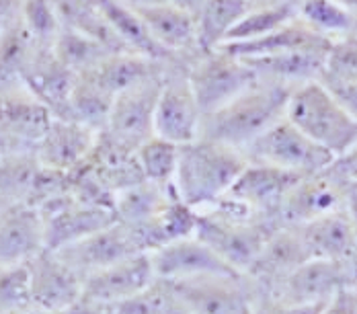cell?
Wrapping results in <instances>:
<instances>
[{
    "label": "cell",
    "instance_id": "cell-10",
    "mask_svg": "<svg viewBox=\"0 0 357 314\" xmlns=\"http://www.w3.org/2000/svg\"><path fill=\"white\" fill-rule=\"evenodd\" d=\"M347 183L349 179H345L333 165L302 177L280 209L282 226H302L343 209Z\"/></svg>",
    "mask_w": 357,
    "mask_h": 314
},
{
    "label": "cell",
    "instance_id": "cell-46",
    "mask_svg": "<svg viewBox=\"0 0 357 314\" xmlns=\"http://www.w3.org/2000/svg\"><path fill=\"white\" fill-rule=\"evenodd\" d=\"M21 152H33L27 146H23L19 140L15 138L2 124H0V160L13 156V154H21Z\"/></svg>",
    "mask_w": 357,
    "mask_h": 314
},
{
    "label": "cell",
    "instance_id": "cell-41",
    "mask_svg": "<svg viewBox=\"0 0 357 314\" xmlns=\"http://www.w3.org/2000/svg\"><path fill=\"white\" fill-rule=\"evenodd\" d=\"M321 82L343 105V109L357 119V82H339V80H321Z\"/></svg>",
    "mask_w": 357,
    "mask_h": 314
},
{
    "label": "cell",
    "instance_id": "cell-45",
    "mask_svg": "<svg viewBox=\"0 0 357 314\" xmlns=\"http://www.w3.org/2000/svg\"><path fill=\"white\" fill-rule=\"evenodd\" d=\"M111 306H105L101 302H95L91 298H86L84 294H80L78 300H74L66 311H62L60 314H111Z\"/></svg>",
    "mask_w": 357,
    "mask_h": 314
},
{
    "label": "cell",
    "instance_id": "cell-1",
    "mask_svg": "<svg viewBox=\"0 0 357 314\" xmlns=\"http://www.w3.org/2000/svg\"><path fill=\"white\" fill-rule=\"evenodd\" d=\"M249 160L243 150L214 140L197 138L178 148L173 187L178 200L202 211L224 200Z\"/></svg>",
    "mask_w": 357,
    "mask_h": 314
},
{
    "label": "cell",
    "instance_id": "cell-23",
    "mask_svg": "<svg viewBox=\"0 0 357 314\" xmlns=\"http://www.w3.org/2000/svg\"><path fill=\"white\" fill-rule=\"evenodd\" d=\"M52 117V111L39 103L25 84L0 91V124L29 150L36 152V146L45 134Z\"/></svg>",
    "mask_w": 357,
    "mask_h": 314
},
{
    "label": "cell",
    "instance_id": "cell-43",
    "mask_svg": "<svg viewBox=\"0 0 357 314\" xmlns=\"http://www.w3.org/2000/svg\"><path fill=\"white\" fill-rule=\"evenodd\" d=\"M322 306H294V304H284V302H278V300H271V298H263L257 306L252 314H321Z\"/></svg>",
    "mask_w": 357,
    "mask_h": 314
},
{
    "label": "cell",
    "instance_id": "cell-37",
    "mask_svg": "<svg viewBox=\"0 0 357 314\" xmlns=\"http://www.w3.org/2000/svg\"><path fill=\"white\" fill-rule=\"evenodd\" d=\"M111 314H187V311L169 281L154 279L138 296L113 306Z\"/></svg>",
    "mask_w": 357,
    "mask_h": 314
},
{
    "label": "cell",
    "instance_id": "cell-50",
    "mask_svg": "<svg viewBox=\"0 0 357 314\" xmlns=\"http://www.w3.org/2000/svg\"><path fill=\"white\" fill-rule=\"evenodd\" d=\"M10 314H50V313H45V311H39V308H36V306H23V308H19V311H15V313H10Z\"/></svg>",
    "mask_w": 357,
    "mask_h": 314
},
{
    "label": "cell",
    "instance_id": "cell-2",
    "mask_svg": "<svg viewBox=\"0 0 357 314\" xmlns=\"http://www.w3.org/2000/svg\"><path fill=\"white\" fill-rule=\"evenodd\" d=\"M195 239L206 243L236 274H247L267 239L282 226L273 218L259 216L230 197L197 211Z\"/></svg>",
    "mask_w": 357,
    "mask_h": 314
},
{
    "label": "cell",
    "instance_id": "cell-29",
    "mask_svg": "<svg viewBox=\"0 0 357 314\" xmlns=\"http://www.w3.org/2000/svg\"><path fill=\"white\" fill-rule=\"evenodd\" d=\"M250 6L252 2L249 0H204L202 8L195 15L199 50H218Z\"/></svg>",
    "mask_w": 357,
    "mask_h": 314
},
{
    "label": "cell",
    "instance_id": "cell-12",
    "mask_svg": "<svg viewBox=\"0 0 357 314\" xmlns=\"http://www.w3.org/2000/svg\"><path fill=\"white\" fill-rule=\"evenodd\" d=\"M39 214L43 218L45 246L50 251L68 246L117 222L111 208L91 206V204H82L74 200L70 195V187H68V193L41 206Z\"/></svg>",
    "mask_w": 357,
    "mask_h": 314
},
{
    "label": "cell",
    "instance_id": "cell-26",
    "mask_svg": "<svg viewBox=\"0 0 357 314\" xmlns=\"http://www.w3.org/2000/svg\"><path fill=\"white\" fill-rule=\"evenodd\" d=\"M99 2H101L103 15L107 17L109 25L113 27V31L117 33V37L121 39V43L126 45V50L130 54H138V56H144V58L160 62V64H167V66L181 62L152 37L150 29L142 21V17L134 8H130L117 0H99Z\"/></svg>",
    "mask_w": 357,
    "mask_h": 314
},
{
    "label": "cell",
    "instance_id": "cell-13",
    "mask_svg": "<svg viewBox=\"0 0 357 314\" xmlns=\"http://www.w3.org/2000/svg\"><path fill=\"white\" fill-rule=\"evenodd\" d=\"M25 267L31 306L50 314H60L80 298L82 278L56 251H41Z\"/></svg>",
    "mask_w": 357,
    "mask_h": 314
},
{
    "label": "cell",
    "instance_id": "cell-4",
    "mask_svg": "<svg viewBox=\"0 0 357 314\" xmlns=\"http://www.w3.org/2000/svg\"><path fill=\"white\" fill-rule=\"evenodd\" d=\"M286 117L335 158L357 146V119L343 109L321 80L300 84L291 91Z\"/></svg>",
    "mask_w": 357,
    "mask_h": 314
},
{
    "label": "cell",
    "instance_id": "cell-3",
    "mask_svg": "<svg viewBox=\"0 0 357 314\" xmlns=\"http://www.w3.org/2000/svg\"><path fill=\"white\" fill-rule=\"evenodd\" d=\"M291 91L294 89L284 84L259 80L230 103L206 113L202 119L199 138L245 150L252 140L286 117Z\"/></svg>",
    "mask_w": 357,
    "mask_h": 314
},
{
    "label": "cell",
    "instance_id": "cell-11",
    "mask_svg": "<svg viewBox=\"0 0 357 314\" xmlns=\"http://www.w3.org/2000/svg\"><path fill=\"white\" fill-rule=\"evenodd\" d=\"M345 287H356L345 263L310 259L282 279L269 298L294 306H321Z\"/></svg>",
    "mask_w": 357,
    "mask_h": 314
},
{
    "label": "cell",
    "instance_id": "cell-32",
    "mask_svg": "<svg viewBox=\"0 0 357 314\" xmlns=\"http://www.w3.org/2000/svg\"><path fill=\"white\" fill-rule=\"evenodd\" d=\"M296 19V2L294 0H265L252 4L245 17L234 25L224 43H245L259 37L278 31ZM222 43V45H224Z\"/></svg>",
    "mask_w": 357,
    "mask_h": 314
},
{
    "label": "cell",
    "instance_id": "cell-31",
    "mask_svg": "<svg viewBox=\"0 0 357 314\" xmlns=\"http://www.w3.org/2000/svg\"><path fill=\"white\" fill-rule=\"evenodd\" d=\"M113 95L99 84V80L91 72H82L76 76L68 101V119H74L95 132H103L107 126Z\"/></svg>",
    "mask_w": 357,
    "mask_h": 314
},
{
    "label": "cell",
    "instance_id": "cell-52",
    "mask_svg": "<svg viewBox=\"0 0 357 314\" xmlns=\"http://www.w3.org/2000/svg\"><path fill=\"white\" fill-rule=\"evenodd\" d=\"M8 206H10V204H8V202H6V200H4V197L0 195V214H2L4 209L8 208Z\"/></svg>",
    "mask_w": 357,
    "mask_h": 314
},
{
    "label": "cell",
    "instance_id": "cell-39",
    "mask_svg": "<svg viewBox=\"0 0 357 314\" xmlns=\"http://www.w3.org/2000/svg\"><path fill=\"white\" fill-rule=\"evenodd\" d=\"M321 80L357 82V35H347L331 43Z\"/></svg>",
    "mask_w": 357,
    "mask_h": 314
},
{
    "label": "cell",
    "instance_id": "cell-27",
    "mask_svg": "<svg viewBox=\"0 0 357 314\" xmlns=\"http://www.w3.org/2000/svg\"><path fill=\"white\" fill-rule=\"evenodd\" d=\"M54 8L62 21V27H70L80 33L93 37L111 54H130L121 39L109 25L107 17L101 10L99 0H52Z\"/></svg>",
    "mask_w": 357,
    "mask_h": 314
},
{
    "label": "cell",
    "instance_id": "cell-53",
    "mask_svg": "<svg viewBox=\"0 0 357 314\" xmlns=\"http://www.w3.org/2000/svg\"><path fill=\"white\" fill-rule=\"evenodd\" d=\"M249 2H252V4H257V2H265V0H249Z\"/></svg>",
    "mask_w": 357,
    "mask_h": 314
},
{
    "label": "cell",
    "instance_id": "cell-48",
    "mask_svg": "<svg viewBox=\"0 0 357 314\" xmlns=\"http://www.w3.org/2000/svg\"><path fill=\"white\" fill-rule=\"evenodd\" d=\"M117 2H121V4H126V6H130V8H134V10H142V8H150V6L165 4V2H169V0H117Z\"/></svg>",
    "mask_w": 357,
    "mask_h": 314
},
{
    "label": "cell",
    "instance_id": "cell-49",
    "mask_svg": "<svg viewBox=\"0 0 357 314\" xmlns=\"http://www.w3.org/2000/svg\"><path fill=\"white\" fill-rule=\"evenodd\" d=\"M169 2L178 6V8H183V10H187V13H191L193 17L197 15V10H199L202 4H204V0H169Z\"/></svg>",
    "mask_w": 357,
    "mask_h": 314
},
{
    "label": "cell",
    "instance_id": "cell-51",
    "mask_svg": "<svg viewBox=\"0 0 357 314\" xmlns=\"http://www.w3.org/2000/svg\"><path fill=\"white\" fill-rule=\"evenodd\" d=\"M339 4H343L345 8H349L351 13H356L357 15V0H337Z\"/></svg>",
    "mask_w": 357,
    "mask_h": 314
},
{
    "label": "cell",
    "instance_id": "cell-54",
    "mask_svg": "<svg viewBox=\"0 0 357 314\" xmlns=\"http://www.w3.org/2000/svg\"><path fill=\"white\" fill-rule=\"evenodd\" d=\"M354 35H357V19H356V29H354Z\"/></svg>",
    "mask_w": 357,
    "mask_h": 314
},
{
    "label": "cell",
    "instance_id": "cell-18",
    "mask_svg": "<svg viewBox=\"0 0 357 314\" xmlns=\"http://www.w3.org/2000/svg\"><path fill=\"white\" fill-rule=\"evenodd\" d=\"M156 279L148 253L128 257L82 281V294L105 306H117L144 292Z\"/></svg>",
    "mask_w": 357,
    "mask_h": 314
},
{
    "label": "cell",
    "instance_id": "cell-36",
    "mask_svg": "<svg viewBox=\"0 0 357 314\" xmlns=\"http://www.w3.org/2000/svg\"><path fill=\"white\" fill-rule=\"evenodd\" d=\"M178 148L181 146L158 136L146 140L136 150V160L144 179L162 187H171L177 174Z\"/></svg>",
    "mask_w": 357,
    "mask_h": 314
},
{
    "label": "cell",
    "instance_id": "cell-35",
    "mask_svg": "<svg viewBox=\"0 0 357 314\" xmlns=\"http://www.w3.org/2000/svg\"><path fill=\"white\" fill-rule=\"evenodd\" d=\"M39 169L36 152H21L0 160V195L8 204H27Z\"/></svg>",
    "mask_w": 357,
    "mask_h": 314
},
{
    "label": "cell",
    "instance_id": "cell-16",
    "mask_svg": "<svg viewBox=\"0 0 357 314\" xmlns=\"http://www.w3.org/2000/svg\"><path fill=\"white\" fill-rule=\"evenodd\" d=\"M56 253L84 281L89 276H93L101 269H107L128 257H134L140 251L136 248L130 230L123 224L115 222L107 228H101L76 243L58 248Z\"/></svg>",
    "mask_w": 357,
    "mask_h": 314
},
{
    "label": "cell",
    "instance_id": "cell-17",
    "mask_svg": "<svg viewBox=\"0 0 357 314\" xmlns=\"http://www.w3.org/2000/svg\"><path fill=\"white\" fill-rule=\"evenodd\" d=\"M310 253L296 226H280L263 244L261 253L247 269V278L257 285L263 298H269L273 287L286 279L302 263L310 261Z\"/></svg>",
    "mask_w": 357,
    "mask_h": 314
},
{
    "label": "cell",
    "instance_id": "cell-19",
    "mask_svg": "<svg viewBox=\"0 0 357 314\" xmlns=\"http://www.w3.org/2000/svg\"><path fill=\"white\" fill-rule=\"evenodd\" d=\"M45 248L39 209L29 204H10L0 214V267L27 265Z\"/></svg>",
    "mask_w": 357,
    "mask_h": 314
},
{
    "label": "cell",
    "instance_id": "cell-8",
    "mask_svg": "<svg viewBox=\"0 0 357 314\" xmlns=\"http://www.w3.org/2000/svg\"><path fill=\"white\" fill-rule=\"evenodd\" d=\"M204 111L191 89L187 66L183 62L169 64L162 74V84L154 109V136L177 146L199 138Z\"/></svg>",
    "mask_w": 357,
    "mask_h": 314
},
{
    "label": "cell",
    "instance_id": "cell-21",
    "mask_svg": "<svg viewBox=\"0 0 357 314\" xmlns=\"http://www.w3.org/2000/svg\"><path fill=\"white\" fill-rule=\"evenodd\" d=\"M152 37L181 62H189L202 50L197 45V25L195 17L171 2L136 10Z\"/></svg>",
    "mask_w": 357,
    "mask_h": 314
},
{
    "label": "cell",
    "instance_id": "cell-9",
    "mask_svg": "<svg viewBox=\"0 0 357 314\" xmlns=\"http://www.w3.org/2000/svg\"><path fill=\"white\" fill-rule=\"evenodd\" d=\"M162 74L115 95L107 126L101 132L103 136L132 152H136L146 140L154 136V109L162 84Z\"/></svg>",
    "mask_w": 357,
    "mask_h": 314
},
{
    "label": "cell",
    "instance_id": "cell-25",
    "mask_svg": "<svg viewBox=\"0 0 357 314\" xmlns=\"http://www.w3.org/2000/svg\"><path fill=\"white\" fill-rule=\"evenodd\" d=\"M331 39L314 33L306 23H302L298 17L289 21L287 25L280 27L278 31L245 41V43H224L218 50L234 56V58H261L271 54H284V52H300V50H328Z\"/></svg>",
    "mask_w": 357,
    "mask_h": 314
},
{
    "label": "cell",
    "instance_id": "cell-24",
    "mask_svg": "<svg viewBox=\"0 0 357 314\" xmlns=\"http://www.w3.org/2000/svg\"><path fill=\"white\" fill-rule=\"evenodd\" d=\"M328 50H300V52H284V54L241 58V60L249 68L255 70L259 80L296 89L300 84L321 80Z\"/></svg>",
    "mask_w": 357,
    "mask_h": 314
},
{
    "label": "cell",
    "instance_id": "cell-44",
    "mask_svg": "<svg viewBox=\"0 0 357 314\" xmlns=\"http://www.w3.org/2000/svg\"><path fill=\"white\" fill-rule=\"evenodd\" d=\"M23 0H0V33L21 21Z\"/></svg>",
    "mask_w": 357,
    "mask_h": 314
},
{
    "label": "cell",
    "instance_id": "cell-42",
    "mask_svg": "<svg viewBox=\"0 0 357 314\" xmlns=\"http://www.w3.org/2000/svg\"><path fill=\"white\" fill-rule=\"evenodd\" d=\"M321 314H357V287H345L335 294L322 306Z\"/></svg>",
    "mask_w": 357,
    "mask_h": 314
},
{
    "label": "cell",
    "instance_id": "cell-22",
    "mask_svg": "<svg viewBox=\"0 0 357 314\" xmlns=\"http://www.w3.org/2000/svg\"><path fill=\"white\" fill-rule=\"evenodd\" d=\"M76 76L78 74L56 60L52 50H39L23 74V84L39 103L52 111L54 117L68 119V101Z\"/></svg>",
    "mask_w": 357,
    "mask_h": 314
},
{
    "label": "cell",
    "instance_id": "cell-5",
    "mask_svg": "<svg viewBox=\"0 0 357 314\" xmlns=\"http://www.w3.org/2000/svg\"><path fill=\"white\" fill-rule=\"evenodd\" d=\"M187 314H252L263 300L243 274H218L169 281Z\"/></svg>",
    "mask_w": 357,
    "mask_h": 314
},
{
    "label": "cell",
    "instance_id": "cell-40",
    "mask_svg": "<svg viewBox=\"0 0 357 314\" xmlns=\"http://www.w3.org/2000/svg\"><path fill=\"white\" fill-rule=\"evenodd\" d=\"M29 306L27 267H0V314H10Z\"/></svg>",
    "mask_w": 357,
    "mask_h": 314
},
{
    "label": "cell",
    "instance_id": "cell-7",
    "mask_svg": "<svg viewBox=\"0 0 357 314\" xmlns=\"http://www.w3.org/2000/svg\"><path fill=\"white\" fill-rule=\"evenodd\" d=\"M185 66L204 115L230 103L259 82L255 70L249 68L241 58H234L222 50L199 52Z\"/></svg>",
    "mask_w": 357,
    "mask_h": 314
},
{
    "label": "cell",
    "instance_id": "cell-6",
    "mask_svg": "<svg viewBox=\"0 0 357 314\" xmlns=\"http://www.w3.org/2000/svg\"><path fill=\"white\" fill-rule=\"evenodd\" d=\"M249 163L271 165L291 173L310 174L326 169L335 156L300 132L287 117L273 124L243 150Z\"/></svg>",
    "mask_w": 357,
    "mask_h": 314
},
{
    "label": "cell",
    "instance_id": "cell-33",
    "mask_svg": "<svg viewBox=\"0 0 357 314\" xmlns=\"http://www.w3.org/2000/svg\"><path fill=\"white\" fill-rule=\"evenodd\" d=\"M296 17L306 23L314 33L322 35L331 41L354 33L356 13L339 4L337 0H294Z\"/></svg>",
    "mask_w": 357,
    "mask_h": 314
},
{
    "label": "cell",
    "instance_id": "cell-34",
    "mask_svg": "<svg viewBox=\"0 0 357 314\" xmlns=\"http://www.w3.org/2000/svg\"><path fill=\"white\" fill-rule=\"evenodd\" d=\"M52 54L74 74L89 72L111 56V52L99 41L70 27H62L58 39L52 45Z\"/></svg>",
    "mask_w": 357,
    "mask_h": 314
},
{
    "label": "cell",
    "instance_id": "cell-28",
    "mask_svg": "<svg viewBox=\"0 0 357 314\" xmlns=\"http://www.w3.org/2000/svg\"><path fill=\"white\" fill-rule=\"evenodd\" d=\"M175 195L177 191L173 185L162 187L150 181H142L113 195V211L119 224L136 226L154 220Z\"/></svg>",
    "mask_w": 357,
    "mask_h": 314
},
{
    "label": "cell",
    "instance_id": "cell-38",
    "mask_svg": "<svg viewBox=\"0 0 357 314\" xmlns=\"http://www.w3.org/2000/svg\"><path fill=\"white\" fill-rule=\"evenodd\" d=\"M23 25L33 37L39 50H52L62 31V21L52 0H23Z\"/></svg>",
    "mask_w": 357,
    "mask_h": 314
},
{
    "label": "cell",
    "instance_id": "cell-47",
    "mask_svg": "<svg viewBox=\"0 0 357 314\" xmlns=\"http://www.w3.org/2000/svg\"><path fill=\"white\" fill-rule=\"evenodd\" d=\"M345 209L357 224V179H349L347 193H345Z\"/></svg>",
    "mask_w": 357,
    "mask_h": 314
},
{
    "label": "cell",
    "instance_id": "cell-30",
    "mask_svg": "<svg viewBox=\"0 0 357 314\" xmlns=\"http://www.w3.org/2000/svg\"><path fill=\"white\" fill-rule=\"evenodd\" d=\"M167 64L148 60L138 54H111L101 64H97L93 70H89L103 89L115 97L121 91L140 84L144 80L162 74Z\"/></svg>",
    "mask_w": 357,
    "mask_h": 314
},
{
    "label": "cell",
    "instance_id": "cell-14",
    "mask_svg": "<svg viewBox=\"0 0 357 314\" xmlns=\"http://www.w3.org/2000/svg\"><path fill=\"white\" fill-rule=\"evenodd\" d=\"M302 177L306 174L284 171L271 165L249 163L226 197L234 200L236 204L249 208L259 216L273 218L280 222V209Z\"/></svg>",
    "mask_w": 357,
    "mask_h": 314
},
{
    "label": "cell",
    "instance_id": "cell-20",
    "mask_svg": "<svg viewBox=\"0 0 357 314\" xmlns=\"http://www.w3.org/2000/svg\"><path fill=\"white\" fill-rule=\"evenodd\" d=\"M148 255H150L156 279H165V281L218 276V274H236L208 244L202 243L195 237L165 244Z\"/></svg>",
    "mask_w": 357,
    "mask_h": 314
},
{
    "label": "cell",
    "instance_id": "cell-15",
    "mask_svg": "<svg viewBox=\"0 0 357 314\" xmlns=\"http://www.w3.org/2000/svg\"><path fill=\"white\" fill-rule=\"evenodd\" d=\"M99 140V132L66 117H52L45 134L36 146V156L41 167L74 173L93 154Z\"/></svg>",
    "mask_w": 357,
    "mask_h": 314
}]
</instances>
